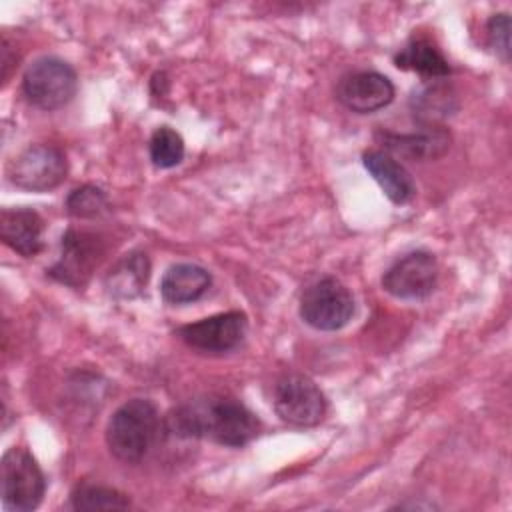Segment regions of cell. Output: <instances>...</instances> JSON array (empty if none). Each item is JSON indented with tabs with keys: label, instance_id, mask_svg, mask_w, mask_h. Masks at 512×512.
<instances>
[{
	"label": "cell",
	"instance_id": "6da1fadb",
	"mask_svg": "<svg viewBox=\"0 0 512 512\" xmlns=\"http://www.w3.org/2000/svg\"><path fill=\"white\" fill-rule=\"evenodd\" d=\"M164 428L176 438H210L240 448L258 436L260 420L236 398L206 396L174 408Z\"/></svg>",
	"mask_w": 512,
	"mask_h": 512
},
{
	"label": "cell",
	"instance_id": "7a4b0ae2",
	"mask_svg": "<svg viewBox=\"0 0 512 512\" xmlns=\"http://www.w3.org/2000/svg\"><path fill=\"white\" fill-rule=\"evenodd\" d=\"M160 428L156 404L148 398H132L110 416L106 424V446L114 458L136 464L150 452Z\"/></svg>",
	"mask_w": 512,
	"mask_h": 512
},
{
	"label": "cell",
	"instance_id": "3957f363",
	"mask_svg": "<svg viewBox=\"0 0 512 512\" xmlns=\"http://www.w3.org/2000/svg\"><path fill=\"white\" fill-rule=\"evenodd\" d=\"M78 90L76 70L56 56L36 58L22 76L26 100L40 110L64 108Z\"/></svg>",
	"mask_w": 512,
	"mask_h": 512
},
{
	"label": "cell",
	"instance_id": "277c9868",
	"mask_svg": "<svg viewBox=\"0 0 512 512\" xmlns=\"http://www.w3.org/2000/svg\"><path fill=\"white\" fill-rule=\"evenodd\" d=\"M2 504L6 510L30 512L40 506L46 476L26 448H10L2 456Z\"/></svg>",
	"mask_w": 512,
	"mask_h": 512
},
{
	"label": "cell",
	"instance_id": "5b68a950",
	"mask_svg": "<svg viewBox=\"0 0 512 512\" xmlns=\"http://www.w3.org/2000/svg\"><path fill=\"white\" fill-rule=\"evenodd\" d=\"M8 180L26 192H48L58 188L66 174L68 162L64 152L54 144H30L8 164Z\"/></svg>",
	"mask_w": 512,
	"mask_h": 512
},
{
	"label": "cell",
	"instance_id": "8992f818",
	"mask_svg": "<svg viewBox=\"0 0 512 512\" xmlns=\"http://www.w3.org/2000/svg\"><path fill=\"white\" fill-rule=\"evenodd\" d=\"M354 316V296L336 278L310 284L300 298V318L322 332L344 328Z\"/></svg>",
	"mask_w": 512,
	"mask_h": 512
},
{
	"label": "cell",
	"instance_id": "52a82bcc",
	"mask_svg": "<svg viewBox=\"0 0 512 512\" xmlns=\"http://www.w3.org/2000/svg\"><path fill=\"white\" fill-rule=\"evenodd\" d=\"M276 414L292 426H316L322 422L328 402L324 392L304 374H284L272 392Z\"/></svg>",
	"mask_w": 512,
	"mask_h": 512
},
{
	"label": "cell",
	"instance_id": "ba28073f",
	"mask_svg": "<svg viewBox=\"0 0 512 512\" xmlns=\"http://www.w3.org/2000/svg\"><path fill=\"white\" fill-rule=\"evenodd\" d=\"M438 260L428 250H414L398 258L382 274V288L398 300H424L438 284Z\"/></svg>",
	"mask_w": 512,
	"mask_h": 512
},
{
	"label": "cell",
	"instance_id": "9c48e42d",
	"mask_svg": "<svg viewBox=\"0 0 512 512\" xmlns=\"http://www.w3.org/2000/svg\"><path fill=\"white\" fill-rule=\"evenodd\" d=\"M246 330V314L232 310L186 324L178 330V336L192 350L204 354H224L240 346V342L246 336Z\"/></svg>",
	"mask_w": 512,
	"mask_h": 512
},
{
	"label": "cell",
	"instance_id": "30bf717a",
	"mask_svg": "<svg viewBox=\"0 0 512 512\" xmlns=\"http://www.w3.org/2000/svg\"><path fill=\"white\" fill-rule=\"evenodd\" d=\"M102 242L90 232H78L70 228L62 236V254L58 262L48 270L52 278L62 284H84L102 258Z\"/></svg>",
	"mask_w": 512,
	"mask_h": 512
},
{
	"label": "cell",
	"instance_id": "8fae6325",
	"mask_svg": "<svg viewBox=\"0 0 512 512\" xmlns=\"http://www.w3.org/2000/svg\"><path fill=\"white\" fill-rule=\"evenodd\" d=\"M394 94L396 90L390 78L374 70L350 72L336 84L338 102L356 114H372L388 106Z\"/></svg>",
	"mask_w": 512,
	"mask_h": 512
},
{
	"label": "cell",
	"instance_id": "7c38bea8",
	"mask_svg": "<svg viewBox=\"0 0 512 512\" xmlns=\"http://www.w3.org/2000/svg\"><path fill=\"white\" fill-rule=\"evenodd\" d=\"M376 138L382 142L384 152L396 154L408 160H434L448 152L450 134L442 126H422L416 132H378Z\"/></svg>",
	"mask_w": 512,
	"mask_h": 512
},
{
	"label": "cell",
	"instance_id": "4fadbf2b",
	"mask_svg": "<svg viewBox=\"0 0 512 512\" xmlns=\"http://www.w3.org/2000/svg\"><path fill=\"white\" fill-rule=\"evenodd\" d=\"M44 226V218L32 208H4L0 214L2 242L24 258L42 252Z\"/></svg>",
	"mask_w": 512,
	"mask_h": 512
},
{
	"label": "cell",
	"instance_id": "5bb4252c",
	"mask_svg": "<svg viewBox=\"0 0 512 512\" xmlns=\"http://www.w3.org/2000/svg\"><path fill=\"white\" fill-rule=\"evenodd\" d=\"M362 164L394 204H408L416 196V184L410 172L388 152L368 150L362 154Z\"/></svg>",
	"mask_w": 512,
	"mask_h": 512
},
{
	"label": "cell",
	"instance_id": "9a60e30c",
	"mask_svg": "<svg viewBox=\"0 0 512 512\" xmlns=\"http://www.w3.org/2000/svg\"><path fill=\"white\" fill-rule=\"evenodd\" d=\"M212 284V276L206 268L192 262L172 264L162 280L160 294L168 304H190L200 300Z\"/></svg>",
	"mask_w": 512,
	"mask_h": 512
},
{
	"label": "cell",
	"instance_id": "2e32d148",
	"mask_svg": "<svg viewBox=\"0 0 512 512\" xmlns=\"http://www.w3.org/2000/svg\"><path fill=\"white\" fill-rule=\"evenodd\" d=\"M150 278V260L144 252L134 250L122 256L106 274L104 286L110 296L118 300L138 298Z\"/></svg>",
	"mask_w": 512,
	"mask_h": 512
},
{
	"label": "cell",
	"instance_id": "e0dca14e",
	"mask_svg": "<svg viewBox=\"0 0 512 512\" xmlns=\"http://www.w3.org/2000/svg\"><path fill=\"white\" fill-rule=\"evenodd\" d=\"M456 108H458L456 92L442 82L424 84L418 90H414L410 98L412 116L422 126H438V122L450 116Z\"/></svg>",
	"mask_w": 512,
	"mask_h": 512
},
{
	"label": "cell",
	"instance_id": "ac0fdd59",
	"mask_svg": "<svg viewBox=\"0 0 512 512\" xmlns=\"http://www.w3.org/2000/svg\"><path fill=\"white\" fill-rule=\"evenodd\" d=\"M394 64L402 70L416 72L424 78H444L450 74V64L444 54L428 38H412L394 56Z\"/></svg>",
	"mask_w": 512,
	"mask_h": 512
},
{
	"label": "cell",
	"instance_id": "d6986e66",
	"mask_svg": "<svg viewBox=\"0 0 512 512\" xmlns=\"http://www.w3.org/2000/svg\"><path fill=\"white\" fill-rule=\"evenodd\" d=\"M70 504L74 510H124L130 506L126 494L116 488L100 486V484H78L70 494Z\"/></svg>",
	"mask_w": 512,
	"mask_h": 512
},
{
	"label": "cell",
	"instance_id": "ffe728a7",
	"mask_svg": "<svg viewBox=\"0 0 512 512\" xmlns=\"http://www.w3.org/2000/svg\"><path fill=\"white\" fill-rule=\"evenodd\" d=\"M150 160L156 168H174L184 160V140L182 136L170 128L160 126L150 136Z\"/></svg>",
	"mask_w": 512,
	"mask_h": 512
},
{
	"label": "cell",
	"instance_id": "44dd1931",
	"mask_svg": "<svg viewBox=\"0 0 512 512\" xmlns=\"http://www.w3.org/2000/svg\"><path fill=\"white\" fill-rule=\"evenodd\" d=\"M106 210H108V196L104 194V190L92 184L74 188L66 198V212L72 218L88 220L104 214Z\"/></svg>",
	"mask_w": 512,
	"mask_h": 512
},
{
	"label": "cell",
	"instance_id": "7402d4cb",
	"mask_svg": "<svg viewBox=\"0 0 512 512\" xmlns=\"http://www.w3.org/2000/svg\"><path fill=\"white\" fill-rule=\"evenodd\" d=\"M486 42L492 52L508 62L510 56V18L508 14H494L486 24Z\"/></svg>",
	"mask_w": 512,
	"mask_h": 512
}]
</instances>
